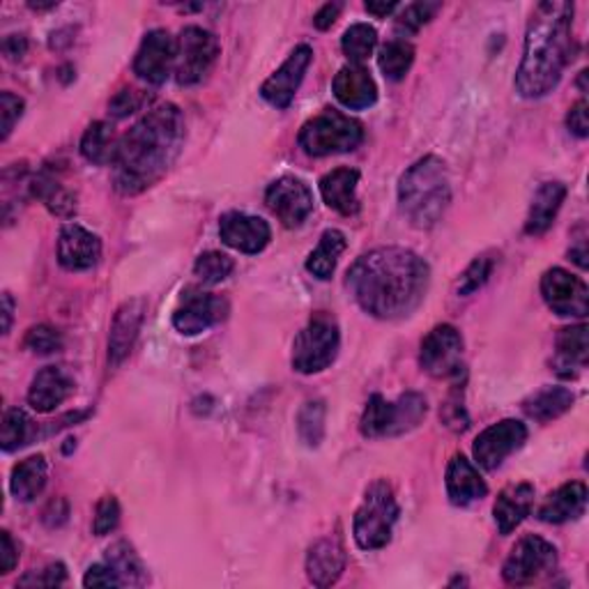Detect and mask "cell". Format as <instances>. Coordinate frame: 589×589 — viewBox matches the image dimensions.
<instances>
[{
  "label": "cell",
  "instance_id": "cell-1",
  "mask_svg": "<svg viewBox=\"0 0 589 589\" xmlns=\"http://www.w3.org/2000/svg\"><path fill=\"white\" fill-rule=\"evenodd\" d=\"M429 281V263L404 247H377L357 259L346 275L354 302L381 321L412 315L426 298Z\"/></svg>",
  "mask_w": 589,
  "mask_h": 589
},
{
  "label": "cell",
  "instance_id": "cell-2",
  "mask_svg": "<svg viewBox=\"0 0 589 589\" xmlns=\"http://www.w3.org/2000/svg\"><path fill=\"white\" fill-rule=\"evenodd\" d=\"M184 145V118L176 104H159L134 128L120 136L113 159V182L124 196L145 192L159 182L180 157Z\"/></svg>",
  "mask_w": 589,
  "mask_h": 589
},
{
  "label": "cell",
  "instance_id": "cell-3",
  "mask_svg": "<svg viewBox=\"0 0 589 589\" xmlns=\"http://www.w3.org/2000/svg\"><path fill=\"white\" fill-rule=\"evenodd\" d=\"M574 60V3H539L525 33L516 91L525 99L553 93L566 65Z\"/></svg>",
  "mask_w": 589,
  "mask_h": 589
},
{
  "label": "cell",
  "instance_id": "cell-4",
  "mask_svg": "<svg viewBox=\"0 0 589 589\" xmlns=\"http://www.w3.org/2000/svg\"><path fill=\"white\" fill-rule=\"evenodd\" d=\"M452 203L447 164L435 155L414 161L398 180V205L414 228H433Z\"/></svg>",
  "mask_w": 589,
  "mask_h": 589
},
{
  "label": "cell",
  "instance_id": "cell-5",
  "mask_svg": "<svg viewBox=\"0 0 589 589\" xmlns=\"http://www.w3.org/2000/svg\"><path fill=\"white\" fill-rule=\"evenodd\" d=\"M426 412L429 401L419 392H406L394 404H389L381 394H373L362 414L360 431L364 437H396L422 424Z\"/></svg>",
  "mask_w": 589,
  "mask_h": 589
},
{
  "label": "cell",
  "instance_id": "cell-6",
  "mask_svg": "<svg viewBox=\"0 0 589 589\" xmlns=\"http://www.w3.org/2000/svg\"><path fill=\"white\" fill-rule=\"evenodd\" d=\"M398 509L394 491L385 479L373 481L364 493L360 509L354 512L352 534L362 551H381L392 541L394 522L398 520Z\"/></svg>",
  "mask_w": 589,
  "mask_h": 589
},
{
  "label": "cell",
  "instance_id": "cell-7",
  "mask_svg": "<svg viewBox=\"0 0 589 589\" xmlns=\"http://www.w3.org/2000/svg\"><path fill=\"white\" fill-rule=\"evenodd\" d=\"M339 323L329 311H315L292 341V369L304 375L321 373L332 366L339 354Z\"/></svg>",
  "mask_w": 589,
  "mask_h": 589
},
{
  "label": "cell",
  "instance_id": "cell-8",
  "mask_svg": "<svg viewBox=\"0 0 589 589\" xmlns=\"http://www.w3.org/2000/svg\"><path fill=\"white\" fill-rule=\"evenodd\" d=\"M298 141L309 157H329L354 151L364 141V130L354 118L325 109L304 122Z\"/></svg>",
  "mask_w": 589,
  "mask_h": 589
},
{
  "label": "cell",
  "instance_id": "cell-9",
  "mask_svg": "<svg viewBox=\"0 0 589 589\" xmlns=\"http://www.w3.org/2000/svg\"><path fill=\"white\" fill-rule=\"evenodd\" d=\"M557 569V549L543 537H522L502 566V578L514 587H528L551 578Z\"/></svg>",
  "mask_w": 589,
  "mask_h": 589
},
{
  "label": "cell",
  "instance_id": "cell-10",
  "mask_svg": "<svg viewBox=\"0 0 589 589\" xmlns=\"http://www.w3.org/2000/svg\"><path fill=\"white\" fill-rule=\"evenodd\" d=\"M221 53L219 39L201 26H187L176 39V81L180 86H196L209 72Z\"/></svg>",
  "mask_w": 589,
  "mask_h": 589
},
{
  "label": "cell",
  "instance_id": "cell-11",
  "mask_svg": "<svg viewBox=\"0 0 589 589\" xmlns=\"http://www.w3.org/2000/svg\"><path fill=\"white\" fill-rule=\"evenodd\" d=\"M541 298L560 318H585L589 313V288L569 269L553 267L541 277Z\"/></svg>",
  "mask_w": 589,
  "mask_h": 589
},
{
  "label": "cell",
  "instance_id": "cell-12",
  "mask_svg": "<svg viewBox=\"0 0 589 589\" xmlns=\"http://www.w3.org/2000/svg\"><path fill=\"white\" fill-rule=\"evenodd\" d=\"M419 364L433 377H456L462 371V336L454 325L433 327L419 348Z\"/></svg>",
  "mask_w": 589,
  "mask_h": 589
},
{
  "label": "cell",
  "instance_id": "cell-13",
  "mask_svg": "<svg viewBox=\"0 0 589 589\" xmlns=\"http://www.w3.org/2000/svg\"><path fill=\"white\" fill-rule=\"evenodd\" d=\"M528 440V426L518 419H502V422L481 431L472 445L477 466L483 470H497L504 460L518 452Z\"/></svg>",
  "mask_w": 589,
  "mask_h": 589
},
{
  "label": "cell",
  "instance_id": "cell-14",
  "mask_svg": "<svg viewBox=\"0 0 589 589\" xmlns=\"http://www.w3.org/2000/svg\"><path fill=\"white\" fill-rule=\"evenodd\" d=\"M265 203L286 228H300L313 213V194L304 180L281 176L265 192Z\"/></svg>",
  "mask_w": 589,
  "mask_h": 589
},
{
  "label": "cell",
  "instance_id": "cell-15",
  "mask_svg": "<svg viewBox=\"0 0 589 589\" xmlns=\"http://www.w3.org/2000/svg\"><path fill=\"white\" fill-rule=\"evenodd\" d=\"M313 60V49L309 45L294 47V51L288 56L284 65L272 74L263 86H261V97L272 104L275 109H288L290 101L298 95L304 74Z\"/></svg>",
  "mask_w": 589,
  "mask_h": 589
},
{
  "label": "cell",
  "instance_id": "cell-16",
  "mask_svg": "<svg viewBox=\"0 0 589 589\" xmlns=\"http://www.w3.org/2000/svg\"><path fill=\"white\" fill-rule=\"evenodd\" d=\"M176 68V39L168 35V31H151L136 51L134 58V74L153 86H161V83L171 76Z\"/></svg>",
  "mask_w": 589,
  "mask_h": 589
},
{
  "label": "cell",
  "instance_id": "cell-17",
  "mask_svg": "<svg viewBox=\"0 0 589 589\" xmlns=\"http://www.w3.org/2000/svg\"><path fill=\"white\" fill-rule=\"evenodd\" d=\"M228 313V302L215 292L189 294L184 304L173 313V327L184 336H196L219 325Z\"/></svg>",
  "mask_w": 589,
  "mask_h": 589
},
{
  "label": "cell",
  "instance_id": "cell-18",
  "mask_svg": "<svg viewBox=\"0 0 589 589\" xmlns=\"http://www.w3.org/2000/svg\"><path fill=\"white\" fill-rule=\"evenodd\" d=\"M219 238L240 254H261L272 240V228L265 219L244 213H228L219 219Z\"/></svg>",
  "mask_w": 589,
  "mask_h": 589
},
{
  "label": "cell",
  "instance_id": "cell-19",
  "mask_svg": "<svg viewBox=\"0 0 589 589\" xmlns=\"http://www.w3.org/2000/svg\"><path fill=\"white\" fill-rule=\"evenodd\" d=\"M101 259V240L79 224L60 228L58 236V263L70 272L93 269Z\"/></svg>",
  "mask_w": 589,
  "mask_h": 589
},
{
  "label": "cell",
  "instance_id": "cell-20",
  "mask_svg": "<svg viewBox=\"0 0 589 589\" xmlns=\"http://www.w3.org/2000/svg\"><path fill=\"white\" fill-rule=\"evenodd\" d=\"M145 309H147L145 300L134 298L120 304V309L116 311L111 332H109V364L111 366H120L130 357L145 321Z\"/></svg>",
  "mask_w": 589,
  "mask_h": 589
},
{
  "label": "cell",
  "instance_id": "cell-21",
  "mask_svg": "<svg viewBox=\"0 0 589 589\" xmlns=\"http://www.w3.org/2000/svg\"><path fill=\"white\" fill-rule=\"evenodd\" d=\"M72 392H74V381L65 369L45 366L33 377L31 389H28V404L33 410L47 414L65 404L72 396Z\"/></svg>",
  "mask_w": 589,
  "mask_h": 589
},
{
  "label": "cell",
  "instance_id": "cell-22",
  "mask_svg": "<svg viewBox=\"0 0 589 589\" xmlns=\"http://www.w3.org/2000/svg\"><path fill=\"white\" fill-rule=\"evenodd\" d=\"M334 97L350 111L371 109L377 101V86L364 65H346L334 76Z\"/></svg>",
  "mask_w": 589,
  "mask_h": 589
},
{
  "label": "cell",
  "instance_id": "cell-23",
  "mask_svg": "<svg viewBox=\"0 0 589 589\" xmlns=\"http://www.w3.org/2000/svg\"><path fill=\"white\" fill-rule=\"evenodd\" d=\"M346 572V549L336 537L315 541L306 555V576L315 587H332Z\"/></svg>",
  "mask_w": 589,
  "mask_h": 589
},
{
  "label": "cell",
  "instance_id": "cell-24",
  "mask_svg": "<svg viewBox=\"0 0 589 589\" xmlns=\"http://www.w3.org/2000/svg\"><path fill=\"white\" fill-rule=\"evenodd\" d=\"M534 507V486L528 481L512 483V486L502 489L495 504H493V516L495 525L502 537L512 534L518 525L532 514Z\"/></svg>",
  "mask_w": 589,
  "mask_h": 589
},
{
  "label": "cell",
  "instance_id": "cell-25",
  "mask_svg": "<svg viewBox=\"0 0 589 589\" xmlns=\"http://www.w3.org/2000/svg\"><path fill=\"white\" fill-rule=\"evenodd\" d=\"M445 483L449 502L456 504V507H468V504L483 500L489 493L486 481H483L479 470L472 466V460H468L462 454H456L449 460Z\"/></svg>",
  "mask_w": 589,
  "mask_h": 589
},
{
  "label": "cell",
  "instance_id": "cell-26",
  "mask_svg": "<svg viewBox=\"0 0 589 589\" xmlns=\"http://www.w3.org/2000/svg\"><path fill=\"white\" fill-rule=\"evenodd\" d=\"M587 509V486L582 481L562 483L557 491H553L537 512V518L551 525H562L576 520Z\"/></svg>",
  "mask_w": 589,
  "mask_h": 589
},
{
  "label": "cell",
  "instance_id": "cell-27",
  "mask_svg": "<svg viewBox=\"0 0 589 589\" xmlns=\"http://www.w3.org/2000/svg\"><path fill=\"white\" fill-rule=\"evenodd\" d=\"M357 184H360V171H357V168L350 166L334 168V171L321 178V196L332 209H336V213L350 217L357 215V209H360Z\"/></svg>",
  "mask_w": 589,
  "mask_h": 589
},
{
  "label": "cell",
  "instance_id": "cell-28",
  "mask_svg": "<svg viewBox=\"0 0 589 589\" xmlns=\"http://www.w3.org/2000/svg\"><path fill=\"white\" fill-rule=\"evenodd\" d=\"M566 199V184L564 182H543L530 205L528 221H525V233L539 238L549 233L551 226L555 224V217Z\"/></svg>",
  "mask_w": 589,
  "mask_h": 589
},
{
  "label": "cell",
  "instance_id": "cell-29",
  "mask_svg": "<svg viewBox=\"0 0 589 589\" xmlns=\"http://www.w3.org/2000/svg\"><path fill=\"white\" fill-rule=\"evenodd\" d=\"M587 325H572L564 327L557 334V357H555V371L562 377H574L572 369H585L589 362V336Z\"/></svg>",
  "mask_w": 589,
  "mask_h": 589
},
{
  "label": "cell",
  "instance_id": "cell-30",
  "mask_svg": "<svg viewBox=\"0 0 589 589\" xmlns=\"http://www.w3.org/2000/svg\"><path fill=\"white\" fill-rule=\"evenodd\" d=\"M47 477H49L47 458L41 454L28 456L26 460H21L14 466L10 477V491L19 502H33L41 491H45Z\"/></svg>",
  "mask_w": 589,
  "mask_h": 589
},
{
  "label": "cell",
  "instance_id": "cell-31",
  "mask_svg": "<svg viewBox=\"0 0 589 589\" xmlns=\"http://www.w3.org/2000/svg\"><path fill=\"white\" fill-rule=\"evenodd\" d=\"M576 401V396L572 389L566 387H543L534 392L530 398L522 401V412L528 414L534 422L549 424L553 419L562 417L564 412H569Z\"/></svg>",
  "mask_w": 589,
  "mask_h": 589
},
{
  "label": "cell",
  "instance_id": "cell-32",
  "mask_svg": "<svg viewBox=\"0 0 589 589\" xmlns=\"http://www.w3.org/2000/svg\"><path fill=\"white\" fill-rule=\"evenodd\" d=\"M346 247H348V242H346V236L341 233V230H336V228L325 230V233L321 236L318 247H315L306 259L309 275H313L315 279H321V281L332 279L336 263H339Z\"/></svg>",
  "mask_w": 589,
  "mask_h": 589
},
{
  "label": "cell",
  "instance_id": "cell-33",
  "mask_svg": "<svg viewBox=\"0 0 589 589\" xmlns=\"http://www.w3.org/2000/svg\"><path fill=\"white\" fill-rule=\"evenodd\" d=\"M118 143H120V136L116 134L111 124L104 122V120H97L91 124L86 134H83V139H81V155L93 164L109 166L116 159Z\"/></svg>",
  "mask_w": 589,
  "mask_h": 589
},
{
  "label": "cell",
  "instance_id": "cell-34",
  "mask_svg": "<svg viewBox=\"0 0 589 589\" xmlns=\"http://www.w3.org/2000/svg\"><path fill=\"white\" fill-rule=\"evenodd\" d=\"M31 194L39 201H45V205L49 207V213L56 217L68 219L76 213V199L70 192V189L62 187L49 171L39 173L33 182H31Z\"/></svg>",
  "mask_w": 589,
  "mask_h": 589
},
{
  "label": "cell",
  "instance_id": "cell-35",
  "mask_svg": "<svg viewBox=\"0 0 589 589\" xmlns=\"http://www.w3.org/2000/svg\"><path fill=\"white\" fill-rule=\"evenodd\" d=\"M107 564L118 574L122 587L124 585L141 587L147 582L145 566L128 541H118L111 545V549L107 551Z\"/></svg>",
  "mask_w": 589,
  "mask_h": 589
},
{
  "label": "cell",
  "instance_id": "cell-36",
  "mask_svg": "<svg viewBox=\"0 0 589 589\" xmlns=\"http://www.w3.org/2000/svg\"><path fill=\"white\" fill-rule=\"evenodd\" d=\"M414 62V47L404 37H396L381 49V56H377V68L385 74L389 81H401L410 72Z\"/></svg>",
  "mask_w": 589,
  "mask_h": 589
},
{
  "label": "cell",
  "instance_id": "cell-37",
  "mask_svg": "<svg viewBox=\"0 0 589 589\" xmlns=\"http://www.w3.org/2000/svg\"><path fill=\"white\" fill-rule=\"evenodd\" d=\"M325 414H327V408L323 398L306 401L298 412V433L304 445L311 449L321 447V442L325 437Z\"/></svg>",
  "mask_w": 589,
  "mask_h": 589
},
{
  "label": "cell",
  "instance_id": "cell-38",
  "mask_svg": "<svg viewBox=\"0 0 589 589\" xmlns=\"http://www.w3.org/2000/svg\"><path fill=\"white\" fill-rule=\"evenodd\" d=\"M375 45H377V33L369 24H352L341 37V49L346 58L350 60V65H362L364 60L373 56Z\"/></svg>",
  "mask_w": 589,
  "mask_h": 589
},
{
  "label": "cell",
  "instance_id": "cell-39",
  "mask_svg": "<svg viewBox=\"0 0 589 589\" xmlns=\"http://www.w3.org/2000/svg\"><path fill=\"white\" fill-rule=\"evenodd\" d=\"M33 433H35V429H33L31 417L21 408H12L3 417V429H0V447H3V452H8V454L16 452V449L28 445Z\"/></svg>",
  "mask_w": 589,
  "mask_h": 589
},
{
  "label": "cell",
  "instance_id": "cell-40",
  "mask_svg": "<svg viewBox=\"0 0 589 589\" xmlns=\"http://www.w3.org/2000/svg\"><path fill=\"white\" fill-rule=\"evenodd\" d=\"M236 263L228 254H221V251H205L194 263V275L203 281V284H221L226 281L230 275H233Z\"/></svg>",
  "mask_w": 589,
  "mask_h": 589
},
{
  "label": "cell",
  "instance_id": "cell-41",
  "mask_svg": "<svg viewBox=\"0 0 589 589\" xmlns=\"http://www.w3.org/2000/svg\"><path fill=\"white\" fill-rule=\"evenodd\" d=\"M440 3H412L396 19V33H419L440 12Z\"/></svg>",
  "mask_w": 589,
  "mask_h": 589
},
{
  "label": "cell",
  "instance_id": "cell-42",
  "mask_svg": "<svg viewBox=\"0 0 589 589\" xmlns=\"http://www.w3.org/2000/svg\"><path fill=\"white\" fill-rule=\"evenodd\" d=\"M493 265L495 263H493L491 256H479V259H474L468 265V269L462 272L460 279H458L456 292L460 294V298H468V294L477 292L483 284H486L489 277H491V272H493Z\"/></svg>",
  "mask_w": 589,
  "mask_h": 589
},
{
  "label": "cell",
  "instance_id": "cell-43",
  "mask_svg": "<svg viewBox=\"0 0 589 589\" xmlns=\"http://www.w3.org/2000/svg\"><path fill=\"white\" fill-rule=\"evenodd\" d=\"M24 346L35 354H53L62 348V334L51 325H35L26 332Z\"/></svg>",
  "mask_w": 589,
  "mask_h": 589
},
{
  "label": "cell",
  "instance_id": "cell-44",
  "mask_svg": "<svg viewBox=\"0 0 589 589\" xmlns=\"http://www.w3.org/2000/svg\"><path fill=\"white\" fill-rule=\"evenodd\" d=\"M118 522H120V504H118V500L113 495H104L97 502L93 532L97 537H107L118 528Z\"/></svg>",
  "mask_w": 589,
  "mask_h": 589
},
{
  "label": "cell",
  "instance_id": "cell-45",
  "mask_svg": "<svg viewBox=\"0 0 589 589\" xmlns=\"http://www.w3.org/2000/svg\"><path fill=\"white\" fill-rule=\"evenodd\" d=\"M68 578V572H65V564H49L45 566V569L39 572H31L26 574L24 578H19V587H56V585H62Z\"/></svg>",
  "mask_w": 589,
  "mask_h": 589
},
{
  "label": "cell",
  "instance_id": "cell-46",
  "mask_svg": "<svg viewBox=\"0 0 589 589\" xmlns=\"http://www.w3.org/2000/svg\"><path fill=\"white\" fill-rule=\"evenodd\" d=\"M24 109H26V101L12 95V93H3L0 95V116H3V132H0V139L8 141L14 124L21 120V116H24Z\"/></svg>",
  "mask_w": 589,
  "mask_h": 589
},
{
  "label": "cell",
  "instance_id": "cell-47",
  "mask_svg": "<svg viewBox=\"0 0 589 589\" xmlns=\"http://www.w3.org/2000/svg\"><path fill=\"white\" fill-rule=\"evenodd\" d=\"M587 111H589L587 99H580L569 109V113H566V128H569V132L574 136H578V139L589 136V116H587Z\"/></svg>",
  "mask_w": 589,
  "mask_h": 589
},
{
  "label": "cell",
  "instance_id": "cell-48",
  "mask_svg": "<svg viewBox=\"0 0 589 589\" xmlns=\"http://www.w3.org/2000/svg\"><path fill=\"white\" fill-rule=\"evenodd\" d=\"M83 587H122V582L111 566L104 562L91 566L86 578H83Z\"/></svg>",
  "mask_w": 589,
  "mask_h": 589
},
{
  "label": "cell",
  "instance_id": "cell-49",
  "mask_svg": "<svg viewBox=\"0 0 589 589\" xmlns=\"http://www.w3.org/2000/svg\"><path fill=\"white\" fill-rule=\"evenodd\" d=\"M143 104V97L139 95V91H120L111 101H109V109L116 118H124L134 113L139 107Z\"/></svg>",
  "mask_w": 589,
  "mask_h": 589
},
{
  "label": "cell",
  "instance_id": "cell-50",
  "mask_svg": "<svg viewBox=\"0 0 589 589\" xmlns=\"http://www.w3.org/2000/svg\"><path fill=\"white\" fill-rule=\"evenodd\" d=\"M19 562V549L12 539V534L8 530L0 532V574L8 576L10 572H14V566Z\"/></svg>",
  "mask_w": 589,
  "mask_h": 589
},
{
  "label": "cell",
  "instance_id": "cell-51",
  "mask_svg": "<svg viewBox=\"0 0 589 589\" xmlns=\"http://www.w3.org/2000/svg\"><path fill=\"white\" fill-rule=\"evenodd\" d=\"M339 14H341V3H327L318 12H315L313 26L318 28V31H329L336 24V19H339Z\"/></svg>",
  "mask_w": 589,
  "mask_h": 589
},
{
  "label": "cell",
  "instance_id": "cell-52",
  "mask_svg": "<svg viewBox=\"0 0 589 589\" xmlns=\"http://www.w3.org/2000/svg\"><path fill=\"white\" fill-rule=\"evenodd\" d=\"M68 516H70L68 502L60 497V500H53V502L49 504V507L45 509V516H41V518H45V522L49 525V528H60V525L68 520Z\"/></svg>",
  "mask_w": 589,
  "mask_h": 589
},
{
  "label": "cell",
  "instance_id": "cell-53",
  "mask_svg": "<svg viewBox=\"0 0 589 589\" xmlns=\"http://www.w3.org/2000/svg\"><path fill=\"white\" fill-rule=\"evenodd\" d=\"M3 53L8 56V60H24V56L28 53V39L24 35H8L3 39Z\"/></svg>",
  "mask_w": 589,
  "mask_h": 589
},
{
  "label": "cell",
  "instance_id": "cell-54",
  "mask_svg": "<svg viewBox=\"0 0 589 589\" xmlns=\"http://www.w3.org/2000/svg\"><path fill=\"white\" fill-rule=\"evenodd\" d=\"M364 10H366L369 14H373V16H377V19H385V16H389L392 12L398 10V3H396V0H389V3H387V0H366Z\"/></svg>",
  "mask_w": 589,
  "mask_h": 589
},
{
  "label": "cell",
  "instance_id": "cell-55",
  "mask_svg": "<svg viewBox=\"0 0 589 589\" xmlns=\"http://www.w3.org/2000/svg\"><path fill=\"white\" fill-rule=\"evenodd\" d=\"M12 313H14V300L10 292H3V334L10 332L12 327Z\"/></svg>",
  "mask_w": 589,
  "mask_h": 589
},
{
  "label": "cell",
  "instance_id": "cell-56",
  "mask_svg": "<svg viewBox=\"0 0 589 589\" xmlns=\"http://www.w3.org/2000/svg\"><path fill=\"white\" fill-rule=\"evenodd\" d=\"M31 8L33 10H53V8H58V3L56 0H49V3H31Z\"/></svg>",
  "mask_w": 589,
  "mask_h": 589
}]
</instances>
